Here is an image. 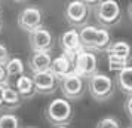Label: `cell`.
Returning a JSON list of instances; mask_svg holds the SVG:
<instances>
[{
  "instance_id": "cell-1",
  "label": "cell",
  "mask_w": 132,
  "mask_h": 128,
  "mask_svg": "<svg viewBox=\"0 0 132 128\" xmlns=\"http://www.w3.org/2000/svg\"><path fill=\"white\" fill-rule=\"evenodd\" d=\"M82 48L90 52H101L107 51L108 45L111 43V37L107 28H98L95 25H83L79 31Z\"/></svg>"
},
{
  "instance_id": "cell-2",
  "label": "cell",
  "mask_w": 132,
  "mask_h": 128,
  "mask_svg": "<svg viewBox=\"0 0 132 128\" xmlns=\"http://www.w3.org/2000/svg\"><path fill=\"white\" fill-rule=\"evenodd\" d=\"M74 110H73L71 101H68L67 98H54L52 101H49L46 109H45V118L46 121L54 125H68L73 121Z\"/></svg>"
},
{
  "instance_id": "cell-3",
  "label": "cell",
  "mask_w": 132,
  "mask_h": 128,
  "mask_svg": "<svg viewBox=\"0 0 132 128\" xmlns=\"http://www.w3.org/2000/svg\"><path fill=\"white\" fill-rule=\"evenodd\" d=\"M86 89L89 91L90 97L98 103L108 101L114 95V82L105 73H94L88 78Z\"/></svg>"
},
{
  "instance_id": "cell-4",
  "label": "cell",
  "mask_w": 132,
  "mask_h": 128,
  "mask_svg": "<svg viewBox=\"0 0 132 128\" xmlns=\"http://www.w3.org/2000/svg\"><path fill=\"white\" fill-rule=\"evenodd\" d=\"M96 22L104 28H111L122 21V9L116 0H102L96 5L95 11Z\"/></svg>"
},
{
  "instance_id": "cell-5",
  "label": "cell",
  "mask_w": 132,
  "mask_h": 128,
  "mask_svg": "<svg viewBox=\"0 0 132 128\" xmlns=\"http://www.w3.org/2000/svg\"><path fill=\"white\" fill-rule=\"evenodd\" d=\"M58 86L62 92V97L67 98L68 101H79L86 94V82L82 76H79L74 72L65 74L58 82Z\"/></svg>"
},
{
  "instance_id": "cell-6",
  "label": "cell",
  "mask_w": 132,
  "mask_h": 128,
  "mask_svg": "<svg viewBox=\"0 0 132 128\" xmlns=\"http://www.w3.org/2000/svg\"><path fill=\"white\" fill-rule=\"evenodd\" d=\"M64 18L71 28L83 27L89 19V7L80 0H70L64 7Z\"/></svg>"
},
{
  "instance_id": "cell-7",
  "label": "cell",
  "mask_w": 132,
  "mask_h": 128,
  "mask_svg": "<svg viewBox=\"0 0 132 128\" xmlns=\"http://www.w3.org/2000/svg\"><path fill=\"white\" fill-rule=\"evenodd\" d=\"M73 72L82 76L83 79H88L89 76L98 72V58H96L95 52L90 51H80L76 57H74V66H73Z\"/></svg>"
},
{
  "instance_id": "cell-8",
  "label": "cell",
  "mask_w": 132,
  "mask_h": 128,
  "mask_svg": "<svg viewBox=\"0 0 132 128\" xmlns=\"http://www.w3.org/2000/svg\"><path fill=\"white\" fill-rule=\"evenodd\" d=\"M18 25L22 31L30 33L37 27L43 25V12L39 7L27 6L18 13Z\"/></svg>"
},
{
  "instance_id": "cell-9",
  "label": "cell",
  "mask_w": 132,
  "mask_h": 128,
  "mask_svg": "<svg viewBox=\"0 0 132 128\" xmlns=\"http://www.w3.org/2000/svg\"><path fill=\"white\" fill-rule=\"evenodd\" d=\"M60 46L62 49V54L67 55L71 61H74V57L80 51H83L80 37H79V31L76 28H70V30L64 31L60 36Z\"/></svg>"
},
{
  "instance_id": "cell-10",
  "label": "cell",
  "mask_w": 132,
  "mask_h": 128,
  "mask_svg": "<svg viewBox=\"0 0 132 128\" xmlns=\"http://www.w3.org/2000/svg\"><path fill=\"white\" fill-rule=\"evenodd\" d=\"M28 39H30V46L33 52H39V51H51L54 46V37L52 33L45 28V27H37L34 30L28 33Z\"/></svg>"
},
{
  "instance_id": "cell-11",
  "label": "cell",
  "mask_w": 132,
  "mask_h": 128,
  "mask_svg": "<svg viewBox=\"0 0 132 128\" xmlns=\"http://www.w3.org/2000/svg\"><path fill=\"white\" fill-rule=\"evenodd\" d=\"M33 84L36 88L37 94L42 95H49L56 91L58 86V79L51 70H45V72H39V73H33Z\"/></svg>"
},
{
  "instance_id": "cell-12",
  "label": "cell",
  "mask_w": 132,
  "mask_h": 128,
  "mask_svg": "<svg viewBox=\"0 0 132 128\" xmlns=\"http://www.w3.org/2000/svg\"><path fill=\"white\" fill-rule=\"evenodd\" d=\"M51 52L49 51H39V52H33L28 58V67L33 73H39V72H45L51 69Z\"/></svg>"
},
{
  "instance_id": "cell-13",
  "label": "cell",
  "mask_w": 132,
  "mask_h": 128,
  "mask_svg": "<svg viewBox=\"0 0 132 128\" xmlns=\"http://www.w3.org/2000/svg\"><path fill=\"white\" fill-rule=\"evenodd\" d=\"M49 70L56 76V79H58V82H60L65 74H68L70 72H73L71 60L64 54L58 55V57L52 58V61H51V69H49Z\"/></svg>"
},
{
  "instance_id": "cell-14",
  "label": "cell",
  "mask_w": 132,
  "mask_h": 128,
  "mask_svg": "<svg viewBox=\"0 0 132 128\" xmlns=\"http://www.w3.org/2000/svg\"><path fill=\"white\" fill-rule=\"evenodd\" d=\"M15 89L22 97V100H31V98H34L37 95L33 79L30 76H27L25 73L15 79Z\"/></svg>"
},
{
  "instance_id": "cell-15",
  "label": "cell",
  "mask_w": 132,
  "mask_h": 128,
  "mask_svg": "<svg viewBox=\"0 0 132 128\" xmlns=\"http://www.w3.org/2000/svg\"><path fill=\"white\" fill-rule=\"evenodd\" d=\"M22 101L24 100L16 92V89H13L11 85L3 86V110L13 112V110H16L21 107Z\"/></svg>"
},
{
  "instance_id": "cell-16",
  "label": "cell",
  "mask_w": 132,
  "mask_h": 128,
  "mask_svg": "<svg viewBox=\"0 0 132 128\" xmlns=\"http://www.w3.org/2000/svg\"><path fill=\"white\" fill-rule=\"evenodd\" d=\"M117 86L126 95H132V66H126L117 72Z\"/></svg>"
},
{
  "instance_id": "cell-17",
  "label": "cell",
  "mask_w": 132,
  "mask_h": 128,
  "mask_svg": "<svg viewBox=\"0 0 132 128\" xmlns=\"http://www.w3.org/2000/svg\"><path fill=\"white\" fill-rule=\"evenodd\" d=\"M5 70H6V74L9 79H16L21 74H24V72H25L24 61L21 58H18V57H12L5 64Z\"/></svg>"
},
{
  "instance_id": "cell-18",
  "label": "cell",
  "mask_w": 132,
  "mask_h": 128,
  "mask_svg": "<svg viewBox=\"0 0 132 128\" xmlns=\"http://www.w3.org/2000/svg\"><path fill=\"white\" fill-rule=\"evenodd\" d=\"M108 54L113 55H119V57H123V58H131L132 55V46L125 40H117V42H111L107 48Z\"/></svg>"
},
{
  "instance_id": "cell-19",
  "label": "cell",
  "mask_w": 132,
  "mask_h": 128,
  "mask_svg": "<svg viewBox=\"0 0 132 128\" xmlns=\"http://www.w3.org/2000/svg\"><path fill=\"white\" fill-rule=\"evenodd\" d=\"M0 128H21L19 118L12 112L0 115Z\"/></svg>"
},
{
  "instance_id": "cell-20",
  "label": "cell",
  "mask_w": 132,
  "mask_h": 128,
  "mask_svg": "<svg viewBox=\"0 0 132 128\" xmlns=\"http://www.w3.org/2000/svg\"><path fill=\"white\" fill-rule=\"evenodd\" d=\"M107 61H108V69H110L111 72H120V70L125 69L126 66H128V63H129L128 58H123V57L113 55V54L107 55Z\"/></svg>"
},
{
  "instance_id": "cell-21",
  "label": "cell",
  "mask_w": 132,
  "mask_h": 128,
  "mask_svg": "<svg viewBox=\"0 0 132 128\" xmlns=\"http://www.w3.org/2000/svg\"><path fill=\"white\" fill-rule=\"evenodd\" d=\"M96 128H122V127H120V122L116 116H104L98 121Z\"/></svg>"
},
{
  "instance_id": "cell-22",
  "label": "cell",
  "mask_w": 132,
  "mask_h": 128,
  "mask_svg": "<svg viewBox=\"0 0 132 128\" xmlns=\"http://www.w3.org/2000/svg\"><path fill=\"white\" fill-rule=\"evenodd\" d=\"M11 57H9V49L6 45L0 43V66H5Z\"/></svg>"
},
{
  "instance_id": "cell-23",
  "label": "cell",
  "mask_w": 132,
  "mask_h": 128,
  "mask_svg": "<svg viewBox=\"0 0 132 128\" xmlns=\"http://www.w3.org/2000/svg\"><path fill=\"white\" fill-rule=\"evenodd\" d=\"M123 110H125L128 119L132 122V95H128V98L125 100V104H123Z\"/></svg>"
},
{
  "instance_id": "cell-24",
  "label": "cell",
  "mask_w": 132,
  "mask_h": 128,
  "mask_svg": "<svg viewBox=\"0 0 132 128\" xmlns=\"http://www.w3.org/2000/svg\"><path fill=\"white\" fill-rule=\"evenodd\" d=\"M0 85H3V86L9 85V78H7V74H6L5 66H0Z\"/></svg>"
},
{
  "instance_id": "cell-25",
  "label": "cell",
  "mask_w": 132,
  "mask_h": 128,
  "mask_svg": "<svg viewBox=\"0 0 132 128\" xmlns=\"http://www.w3.org/2000/svg\"><path fill=\"white\" fill-rule=\"evenodd\" d=\"M80 2H83L85 5L89 7V6H96V5H100L102 0H80Z\"/></svg>"
},
{
  "instance_id": "cell-26",
  "label": "cell",
  "mask_w": 132,
  "mask_h": 128,
  "mask_svg": "<svg viewBox=\"0 0 132 128\" xmlns=\"http://www.w3.org/2000/svg\"><path fill=\"white\" fill-rule=\"evenodd\" d=\"M3 110V85H0V112Z\"/></svg>"
},
{
  "instance_id": "cell-27",
  "label": "cell",
  "mask_w": 132,
  "mask_h": 128,
  "mask_svg": "<svg viewBox=\"0 0 132 128\" xmlns=\"http://www.w3.org/2000/svg\"><path fill=\"white\" fill-rule=\"evenodd\" d=\"M128 15H129L131 19H132V2L129 3V6H128Z\"/></svg>"
},
{
  "instance_id": "cell-28",
  "label": "cell",
  "mask_w": 132,
  "mask_h": 128,
  "mask_svg": "<svg viewBox=\"0 0 132 128\" xmlns=\"http://www.w3.org/2000/svg\"><path fill=\"white\" fill-rule=\"evenodd\" d=\"M15 3H25V2H28V0H12Z\"/></svg>"
},
{
  "instance_id": "cell-29",
  "label": "cell",
  "mask_w": 132,
  "mask_h": 128,
  "mask_svg": "<svg viewBox=\"0 0 132 128\" xmlns=\"http://www.w3.org/2000/svg\"><path fill=\"white\" fill-rule=\"evenodd\" d=\"M54 128H70L68 125H58V127H54Z\"/></svg>"
},
{
  "instance_id": "cell-30",
  "label": "cell",
  "mask_w": 132,
  "mask_h": 128,
  "mask_svg": "<svg viewBox=\"0 0 132 128\" xmlns=\"http://www.w3.org/2000/svg\"><path fill=\"white\" fill-rule=\"evenodd\" d=\"M2 27H3V22H2V17H0V31H2Z\"/></svg>"
},
{
  "instance_id": "cell-31",
  "label": "cell",
  "mask_w": 132,
  "mask_h": 128,
  "mask_svg": "<svg viewBox=\"0 0 132 128\" xmlns=\"http://www.w3.org/2000/svg\"><path fill=\"white\" fill-rule=\"evenodd\" d=\"M22 128H37V127H33V125H28V127H22Z\"/></svg>"
},
{
  "instance_id": "cell-32",
  "label": "cell",
  "mask_w": 132,
  "mask_h": 128,
  "mask_svg": "<svg viewBox=\"0 0 132 128\" xmlns=\"http://www.w3.org/2000/svg\"><path fill=\"white\" fill-rule=\"evenodd\" d=\"M128 128H132V127H128Z\"/></svg>"
}]
</instances>
